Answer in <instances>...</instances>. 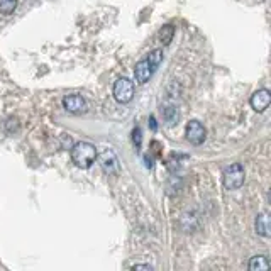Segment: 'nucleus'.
Listing matches in <instances>:
<instances>
[{
  "label": "nucleus",
  "mask_w": 271,
  "mask_h": 271,
  "mask_svg": "<svg viewBox=\"0 0 271 271\" xmlns=\"http://www.w3.org/2000/svg\"><path fill=\"white\" fill-rule=\"evenodd\" d=\"M97 152L98 151L93 144L82 141V143H76L75 146L71 148L70 154H71V161L75 163V166L82 168V170H87V168H90L95 163Z\"/></svg>",
  "instance_id": "1"
},
{
  "label": "nucleus",
  "mask_w": 271,
  "mask_h": 271,
  "mask_svg": "<svg viewBox=\"0 0 271 271\" xmlns=\"http://www.w3.org/2000/svg\"><path fill=\"white\" fill-rule=\"evenodd\" d=\"M132 270H146V271H151L152 266H150V265H134V266H132Z\"/></svg>",
  "instance_id": "16"
},
{
  "label": "nucleus",
  "mask_w": 271,
  "mask_h": 271,
  "mask_svg": "<svg viewBox=\"0 0 271 271\" xmlns=\"http://www.w3.org/2000/svg\"><path fill=\"white\" fill-rule=\"evenodd\" d=\"M132 141H134V144L137 148H141V129L136 127L134 132H132Z\"/></svg>",
  "instance_id": "15"
},
{
  "label": "nucleus",
  "mask_w": 271,
  "mask_h": 271,
  "mask_svg": "<svg viewBox=\"0 0 271 271\" xmlns=\"http://www.w3.org/2000/svg\"><path fill=\"white\" fill-rule=\"evenodd\" d=\"M114 98L119 104H129L134 98V82H131L129 78L122 76L114 83Z\"/></svg>",
  "instance_id": "3"
},
{
  "label": "nucleus",
  "mask_w": 271,
  "mask_h": 271,
  "mask_svg": "<svg viewBox=\"0 0 271 271\" xmlns=\"http://www.w3.org/2000/svg\"><path fill=\"white\" fill-rule=\"evenodd\" d=\"M151 127L156 129V122H154V117H151Z\"/></svg>",
  "instance_id": "17"
},
{
  "label": "nucleus",
  "mask_w": 271,
  "mask_h": 271,
  "mask_svg": "<svg viewBox=\"0 0 271 271\" xmlns=\"http://www.w3.org/2000/svg\"><path fill=\"white\" fill-rule=\"evenodd\" d=\"M146 60L148 63H150V66L152 68V71H156L163 63V51L161 49H152L150 55L146 56Z\"/></svg>",
  "instance_id": "12"
},
{
  "label": "nucleus",
  "mask_w": 271,
  "mask_h": 271,
  "mask_svg": "<svg viewBox=\"0 0 271 271\" xmlns=\"http://www.w3.org/2000/svg\"><path fill=\"white\" fill-rule=\"evenodd\" d=\"M247 268H249V271H268L271 268V263H270L268 256L258 254V256H253L249 259Z\"/></svg>",
  "instance_id": "10"
},
{
  "label": "nucleus",
  "mask_w": 271,
  "mask_h": 271,
  "mask_svg": "<svg viewBox=\"0 0 271 271\" xmlns=\"http://www.w3.org/2000/svg\"><path fill=\"white\" fill-rule=\"evenodd\" d=\"M185 134H186V139H188L190 143L195 144V146H200V144L207 139V129H205V125L202 124V122L190 120L188 124H186Z\"/></svg>",
  "instance_id": "4"
},
{
  "label": "nucleus",
  "mask_w": 271,
  "mask_h": 271,
  "mask_svg": "<svg viewBox=\"0 0 271 271\" xmlns=\"http://www.w3.org/2000/svg\"><path fill=\"white\" fill-rule=\"evenodd\" d=\"M161 114H163V119L168 125H173L175 122L178 120V110L175 109L173 105H165L161 109Z\"/></svg>",
  "instance_id": "13"
},
{
  "label": "nucleus",
  "mask_w": 271,
  "mask_h": 271,
  "mask_svg": "<svg viewBox=\"0 0 271 271\" xmlns=\"http://www.w3.org/2000/svg\"><path fill=\"white\" fill-rule=\"evenodd\" d=\"M256 232L261 238H270L271 236V222H270V215L266 212L258 213L256 217Z\"/></svg>",
  "instance_id": "9"
},
{
  "label": "nucleus",
  "mask_w": 271,
  "mask_h": 271,
  "mask_svg": "<svg viewBox=\"0 0 271 271\" xmlns=\"http://www.w3.org/2000/svg\"><path fill=\"white\" fill-rule=\"evenodd\" d=\"M251 107H253L256 112H265L266 109L270 107L271 104V91L266 90V89H261L258 91H254L253 95H251Z\"/></svg>",
  "instance_id": "7"
},
{
  "label": "nucleus",
  "mask_w": 271,
  "mask_h": 271,
  "mask_svg": "<svg viewBox=\"0 0 271 271\" xmlns=\"http://www.w3.org/2000/svg\"><path fill=\"white\" fill-rule=\"evenodd\" d=\"M154 75V71H152V68L150 66V63H148V60H141L139 63L136 64L134 68V76H136V82L141 83V85H144V83H148L151 80V76Z\"/></svg>",
  "instance_id": "8"
},
{
  "label": "nucleus",
  "mask_w": 271,
  "mask_h": 271,
  "mask_svg": "<svg viewBox=\"0 0 271 271\" xmlns=\"http://www.w3.org/2000/svg\"><path fill=\"white\" fill-rule=\"evenodd\" d=\"M97 158L100 161L102 168L109 175H117L119 173V158L116 156V152L112 150H104L102 152H97Z\"/></svg>",
  "instance_id": "5"
},
{
  "label": "nucleus",
  "mask_w": 271,
  "mask_h": 271,
  "mask_svg": "<svg viewBox=\"0 0 271 271\" xmlns=\"http://www.w3.org/2000/svg\"><path fill=\"white\" fill-rule=\"evenodd\" d=\"M173 36H175V28L171 24H166V26H163L161 29H159V34H158V37H159V43H161L163 46H168L173 41Z\"/></svg>",
  "instance_id": "11"
},
{
  "label": "nucleus",
  "mask_w": 271,
  "mask_h": 271,
  "mask_svg": "<svg viewBox=\"0 0 271 271\" xmlns=\"http://www.w3.org/2000/svg\"><path fill=\"white\" fill-rule=\"evenodd\" d=\"M246 180V171L241 163H232L224 170L222 175V183L227 190H238L244 185Z\"/></svg>",
  "instance_id": "2"
},
{
  "label": "nucleus",
  "mask_w": 271,
  "mask_h": 271,
  "mask_svg": "<svg viewBox=\"0 0 271 271\" xmlns=\"http://www.w3.org/2000/svg\"><path fill=\"white\" fill-rule=\"evenodd\" d=\"M63 107L66 109V112L70 114H83L87 110V100L82 95L71 93L63 98Z\"/></svg>",
  "instance_id": "6"
},
{
  "label": "nucleus",
  "mask_w": 271,
  "mask_h": 271,
  "mask_svg": "<svg viewBox=\"0 0 271 271\" xmlns=\"http://www.w3.org/2000/svg\"><path fill=\"white\" fill-rule=\"evenodd\" d=\"M17 9V0H0V14L10 15Z\"/></svg>",
  "instance_id": "14"
}]
</instances>
